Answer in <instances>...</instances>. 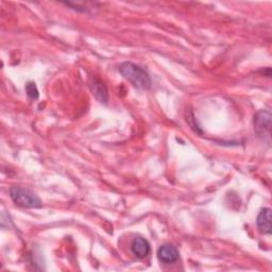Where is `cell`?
Wrapping results in <instances>:
<instances>
[{
    "instance_id": "cell-1",
    "label": "cell",
    "mask_w": 272,
    "mask_h": 272,
    "mask_svg": "<svg viewBox=\"0 0 272 272\" xmlns=\"http://www.w3.org/2000/svg\"><path fill=\"white\" fill-rule=\"evenodd\" d=\"M119 72L135 87L140 89H149L151 87L149 74L139 65L131 62H124L119 66Z\"/></svg>"
},
{
    "instance_id": "cell-6",
    "label": "cell",
    "mask_w": 272,
    "mask_h": 272,
    "mask_svg": "<svg viewBox=\"0 0 272 272\" xmlns=\"http://www.w3.org/2000/svg\"><path fill=\"white\" fill-rule=\"evenodd\" d=\"M131 250H132V253L138 258H144L150 252V245L145 240V238L138 237L132 242Z\"/></svg>"
},
{
    "instance_id": "cell-2",
    "label": "cell",
    "mask_w": 272,
    "mask_h": 272,
    "mask_svg": "<svg viewBox=\"0 0 272 272\" xmlns=\"http://www.w3.org/2000/svg\"><path fill=\"white\" fill-rule=\"evenodd\" d=\"M10 196L13 202L21 208L39 209L43 206L40 197L37 194H34L30 189L25 187L13 186L10 189Z\"/></svg>"
},
{
    "instance_id": "cell-8",
    "label": "cell",
    "mask_w": 272,
    "mask_h": 272,
    "mask_svg": "<svg viewBox=\"0 0 272 272\" xmlns=\"http://www.w3.org/2000/svg\"><path fill=\"white\" fill-rule=\"evenodd\" d=\"M26 93L29 98L31 99H38L40 94H39V89L34 82H29L26 85Z\"/></svg>"
},
{
    "instance_id": "cell-7",
    "label": "cell",
    "mask_w": 272,
    "mask_h": 272,
    "mask_svg": "<svg viewBox=\"0 0 272 272\" xmlns=\"http://www.w3.org/2000/svg\"><path fill=\"white\" fill-rule=\"evenodd\" d=\"M257 226L259 231L264 234H271V210L263 209L258 214L257 217Z\"/></svg>"
},
{
    "instance_id": "cell-4",
    "label": "cell",
    "mask_w": 272,
    "mask_h": 272,
    "mask_svg": "<svg viewBox=\"0 0 272 272\" xmlns=\"http://www.w3.org/2000/svg\"><path fill=\"white\" fill-rule=\"evenodd\" d=\"M158 259L165 264L175 263L179 258V251L173 245H163L157 252Z\"/></svg>"
},
{
    "instance_id": "cell-3",
    "label": "cell",
    "mask_w": 272,
    "mask_h": 272,
    "mask_svg": "<svg viewBox=\"0 0 272 272\" xmlns=\"http://www.w3.org/2000/svg\"><path fill=\"white\" fill-rule=\"evenodd\" d=\"M254 129L260 138H270L271 113L269 111H259L254 116Z\"/></svg>"
},
{
    "instance_id": "cell-5",
    "label": "cell",
    "mask_w": 272,
    "mask_h": 272,
    "mask_svg": "<svg viewBox=\"0 0 272 272\" xmlns=\"http://www.w3.org/2000/svg\"><path fill=\"white\" fill-rule=\"evenodd\" d=\"M90 88L97 100H99L101 104H107L109 101V94L108 88L106 84L97 78H93L92 82H90Z\"/></svg>"
}]
</instances>
